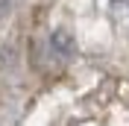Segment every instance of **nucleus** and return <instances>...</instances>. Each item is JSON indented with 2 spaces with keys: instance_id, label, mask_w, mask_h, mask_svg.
<instances>
[{
  "instance_id": "1",
  "label": "nucleus",
  "mask_w": 129,
  "mask_h": 126,
  "mask_svg": "<svg viewBox=\"0 0 129 126\" xmlns=\"http://www.w3.org/2000/svg\"><path fill=\"white\" fill-rule=\"evenodd\" d=\"M50 44H53V50L62 53V56H73L76 53V41H73V35L68 29H56L50 35Z\"/></svg>"
},
{
  "instance_id": "2",
  "label": "nucleus",
  "mask_w": 129,
  "mask_h": 126,
  "mask_svg": "<svg viewBox=\"0 0 129 126\" xmlns=\"http://www.w3.org/2000/svg\"><path fill=\"white\" fill-rule=\"evenodd\" d=\"M120 3H123V6L129 9V0H114V6H120Z\"/></svg>"
}]
</instances>
